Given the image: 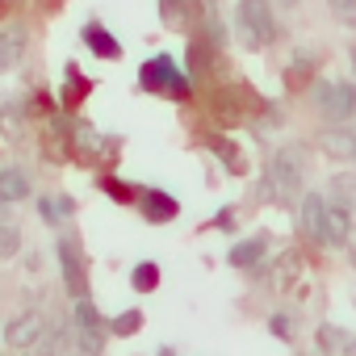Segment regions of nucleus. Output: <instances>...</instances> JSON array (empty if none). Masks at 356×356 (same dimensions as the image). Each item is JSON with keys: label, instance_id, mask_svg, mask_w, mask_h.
<instances>
[{"label": "nucleus", "instance_id": "10", "mask_svg": "<svg viewBox=\"0 0 356 356\" xmlns=\"http://www.w3.org/2000/svg\"><path fill=\"white\" fill-rule=\"evenodd\" d=\"M323 210H327V197H323V193H302V231H306L310 239H318Z\"/></svg>", "mask_w": 356, "mask_h": 356}, {"label": "nucleus", "instance_id": "3", "mask_svg": "<svg viewBox=\"0 0 356 356\" xmlns=\"http://www.w3.org/2000/svg\"><path fill=\"white\" fill-rule=\"evenodd\" d=\"M314 101L335 126H348L356 118V84H348V80H323L314 88Z\"/></svg>", "mask_w": 356, "mask_h": 356}, {"label": "nucleus", "instance_id": "14", "mask_svg": "<svg viewBox=\"0 0 356 356\" xmlns=\"http://www.w3.org/2000/svg\"><path fill=\"white\" fill-rule=\"evenodd\" d=\"M38 210H42V218L55 227V222L72 218V210H76V206H72V197H42V206H38Z\"/></svg>", "mask_w": 356, "mask_h": 356}, {"label": "nucleus", "instance_id": "13", "mask_svg": "<svg viewBox=\"0 0 356 356\" xmlns=\"http://www.w3.org/2000/svg\"><path fill=\"white\" fill-rule=\"evenodd\" d=\"M76 327H80V331H105L101 310H97L88 298H76Z\"/></svg>", "mask_w": 356, "mask_h": 356}, {"label": "nucleus", "instance_id": "7", "mask_svg": "<svg viewBox=\"0 0 356 356\" xmlns=\"http://www.w3.org/2000/svg\"><path fill=\"white\" fill-rule=\"evenodd\" d=\"M323 151L335 155V159H352V163H356V126H352V122H348V126H331V130L323 134Z\"/></svg>", "mask_w": 356, "mask_h": 356}, {"label": "nucleus", "instance_id": "19", "mask_svg": "<svg viewBox=\"0 0 356 356\" xmlns=\"http://www.w3.org/2000/svg\"><path fill=\"white\" fill-rule=\"evenodd\" d=\"M138 327H143V314H138V310H126V314L113 318V331H118V335H134Z\"/></svg>", "mask_w": 356, "mask_h": 356}, {"label": "nucleus", "instance_id": "22", "mask_svg": "<svg viewBox=\"0 0 356 356\" xmlns=\"http://www.w3.org/2000/svg\"><path fill=\"white\" fill-rule=\"evenodd\" d=\"M348 356H356V339H352V343H348Z\"/></svg>", "mask_w": 356, "mask_h": 356}, {"label": "nucleus", "instance_id": "23", "mask_svg": "<svg viewBox=\"0 0 356 356\" xmlns=\"http://www.w3.org/2000/svg\"><path fill=\"white\" fill-rule=\"evenodd\" d=\"M0 222H5V202H0Z\"/></svg>", "mask_w": 356, "mask_h": 356}, {"label": "nucleus", "instance_id": "2", "mask_svg": "<svg viewBox=\"0 0 356 356\" xmlns=\"http://www.w3.org/2000/svg\"><path fill=\"white\" fill-rule=\"evenodd\" d=\"M268 189H273V202L277 206H289L302 197V155L298 151H277L268 159Z\"/></svg>", "mask_w": 356, "mask_h": 356}, {"label": "nucleus", "instance_id": "20", "mask_svg": "<svg viewBox=\"0 0 356 356\" xmlns=\"http://www.w3.org/2000/svg\"><path fill=\"white\" fill-rule=\"evenodd\" d=\"M147 214H151V218H155V214H159V218H172V214H176V202H168V197L151 193V197H147Z\"/></svg>", "mask_w": 356, "mask_h": 356}, {"label": "nucleus", "instance_id": "4", "mask_svg": "<svg viewBox=\"0 0 356 356\" xmlns=\"http://www.w3.org/2000/svg\"><path fill=\"white\" fill-rule=\"evenodd\" d=\"M42 331H47L42 310H22V314L5 327V343H9L13 352H30V348L42 339Z\"/></svg>", "mask_w": 356, "mask_h": 356}, {"label": "nucleus", "instance_id": "24", "mask_svg": "<svg viewBox=\"0 0 356 356\" xmlns=\"http://www.w3.org/2000/svg\"><path fill=\"white\" fill-rule=\"evenodd\" d=\"M352 126H356V122H352Z\"/></svg>", "mask_w": 356, "mask_h": 356}, {"label": "nucleus", "instance_id": "1", "mask_svg": "<svg viewBox=\"0 0 356 356\" xmlns=\"http://www.w3.org/2000/svg\"><path fill=\"white\" fill-rule=\"evenodd\" d=\"M235 22H239V38L252 51L277 42V13H273L268 0H239V5H235Z\"/></svg>", "mask_w": 356, "mask_h": 356}, {"label": "nucleus", "instance_id": "16", "mask_svg": "<svg viewBox=\"0 0 356 356\" xmlns=\"http://www.w3.org/2000/svg\"><path fill=\"white\" fill-rule=\"evenodd\" d=\"M84 38L97 47V55H101V59H118V42H113L101 26H88V30H84Z\"/></svg>", "mask_w": 356, "mask_h": 356}, {"label": "nucleus", "instance_id": "17", "mask_svg": "<svg viewBox=\"0 0 356 356\" xmlns=\"http://www.w3.org/2000/svg\"><path fill=\"white\" fill-rule=\"evenodd\" d=\"M155 285H159V268H155V264H138V268H134V289H138V293H151Z\"/></svg>", "mask_w": 356, "mask_h": 356}, {"label": "nucleus", "instance_id": "18", "mask_svg": "<svg viewBox=\"0 0 356 356\" xmlns=\"http://www.w3.org/2000/svg\"><path fill=\"white\" fill-rule=\"evenodd\" d=\"M339 26H356V0H327Z\"/></svg>", "mask_w": 356, "mask_h": 356}, {"label": "nucleus", "instance_id": "6", "mask_svg": "<svg viewBox=\"0 0 356 356\" xmlns=\"http://www.w3.org/2000/svg\"><path fill=\"white\" fill-rule=\"evenodd\" d=\"M348 235H352V206H343V202H327V210H323V227H318V239H314V243L339 248V243H348Z\"/></svg>", "mask_w": 356, "mask_h": 356}, {"label": "nucleus", "instance_id": "12", "mask_svg": "<svg viewBox=\"0 0 356 356\" xmlns=\"http://www.w3.org/2000/svg\"><path fill=\"white\" fill-rule=\"evenodd\" d=\"M260 256H264V239H248V243H239L231 252V264L235 268H252V264H260Z\"/></svg>", "mask_w": 356, "mask_h": 356}, {"label": "nucleus", "instance_id": "9", "mask_svg": "<svg viewBox=\"0 0 356 356\" xmlns=\"http://www.w3.org/2000/svg\"><path fill=\"white\" fill-rule=\"evenodd\" d=\"M30 197V176L22 168H0V202L13 206V202H26Z\"/></svg>", "mask_w": 356, "mask_h": 356}, {"label": "nucleus", "instance_id": "11", "mask_svg": "<svg viewBox=\"0 0 356 356\" xmlns=\"http://www.w3.org/2000/svg\"><path fill=\"white\" fill-rule=\"evenodd\" d=\"M30 352H34V356H59V352H67V327H55V331L47 327L42 339H38Z\"/></svg>", "mask_w": 356, "mask_h": 356}, {"label": "nucleus", "instance_id": "5", "mask_svg": "<svg viewBox=\"0 0 356 356\" xmlns=\"http://www.w3.org/2000/svg\"><path fill=\"white\" fill-rule=\"evenodd\" d=\"M55 256H59V268H63V285H67V293H72V298H84V289H88V277H84L80 243H76V239L67 235V239H59Z\"/></svg>", "mask_w": 356, "mask_h": 356}, {"label": "nucleus", "instance_id": "8", "mask_svg": "<svg viewBox=\"0 0 356 356\" xmlns=\"http://www.w3.org/2000/svg\"><path fill=\"white\" fill-rule=\"evenodd\" d=\"M22 55H26V30L22 26H5L0 30V72L17 67Z\"/></svg>", "mask_w": 356, "mask_h": 356}, {"label": "nucleus", "instance_id": "21", "mask_svg": "<svg viewBox=\"0 0 356 356\" xmlns=\"http://www.w3.org/2000/svg\"><path fill=\"white\" fill-rule=\"evenodd\" d=\"M352 84H356V51H352Z\"/></svg>", "mask_w": 356, "mask_h": 356}, {"label": "nucleus", "instance_id": "15", "mask_svg": "<svg viewBox=\"0 0 356 356\" xmlns=\"http://www.w3.org/2000/svg\"><path fill=\"white\" fill-rule=\"evenodd\" d=\"M22 252V231L13 222H0V260H13Z\"/></svg>", "mask_w": 356, "mask_h": 356}]
</instances>
